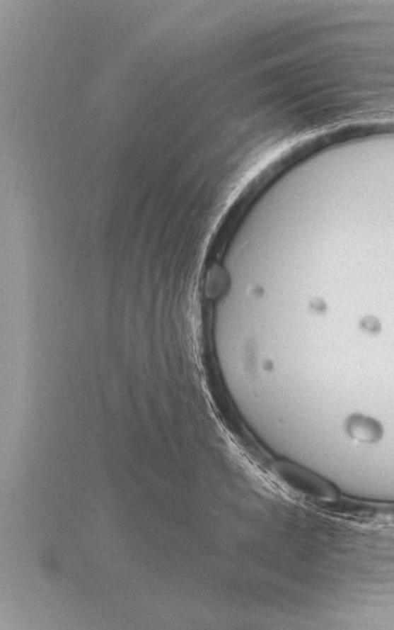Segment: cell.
<instances>
[{
	"label": "cell",
	"mask_w": 394,
	"mask_h": 630,
	"mask_svg": "<svg viewBox=\"0 0 394 630\" xmlns=\"http://www.w3.org/2000/svg\"><path fill=\"white\" fill-rule=\"evenodd\" d=\"M349 434L353 438L361 440V441H376L381 435V428L378 424L373 422L372 419L363 418V417H356L351 420L349 424Z\"/></svg>",
	"instance_id": "6da1fadb"
}]
</instances>
